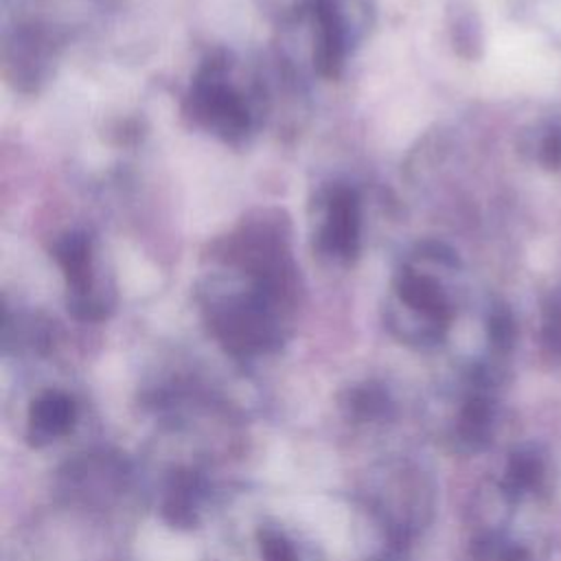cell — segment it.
Returning <instances> with one entry per match:
<instances>
[{"label":"cell","instance_id":"cell-8","mask_svg":"<svg viewBox=\"0 0 561 561\" xmlns=\"http://www.w3.org/2000/svg\"><path fill=\"white\" fill-rule=\"evenodd\" d=\"M75 419V401L59 390H48L39 394L28 410V438L35 445L50 443L64 436L72 427Z\"/></svg>","mask_w":561,"mask_h":561},{"label":"cell","instance_id":"cell-6","mask_svg":"<svg viewBox=\"0 0 561 561\" xmlns=\"http://www.w3.org/2000/svg\"><path fill=\"white\" fill-rule=\"evenodd\" d=\"M57 42L53 31L35 15H4L2 72L20 92H35L53 72Z\"/></svg>","mask_w":561,"mask_h":561},{"label":"cell","instance_id":"cell-12","mask_svg":"<svg viewBox=\"0 0 561 561\" xmlns=\"http://www.w3.org/2000/svg\"><path fill=\"white\" fill-rule=\"evenodd\" d=\"M489 333H491V340L495 346L500 348H508L515 340V324H513V318L506 309H497L493 316H491V322H489Z\"/></svg>","mask_w":561,"mask_h":561},{"label":"cell","instance_id":"cell-4","mask_svg":"<svg viewBox=\"0 0 561 561\" xmlns=\"http://www.w3.org/2000/svg\"><path fill=\"white\" fill-rule=\"evenodd\" d=\"M309 33V59L316 75L337 79L368 26L362 0H302L294 13Z\"/></svg>","mask_w":561,"mask_h":561},{"label":"cell","instance_id":"cell-5","mask_svg":"<svg viewBox=\"0 0 561 561\" xmlns=\"http://www.w3.org/2000/svg\"><path fill=\"white\" fill-rule=\"evenodd\" d=\"M53 259L66 283L68 311L85 322H99L114 309V285L99 259V245L85 230H66L53 243Z\"/></svg>","mask_w":561,"mask_h":561},{"label":"cell","instance_id":"cell-10","mask_svg":"<svg viewBox=\"0 0 561 561\" xmlns=\"http://www.w3.org/2000/svg\"><path fill=\"white\" fill-rule=\"evenodd\" d=\"M543 473V465L541 458L535 451H517L511 458V467H508V476L511 482L519 489H530L539 482Z\"/></svg>","mask_w":561,"mask_h":561},{"label":"cell","instance_id":"cell-11","mask_svg":"<svg viewBox=\"0 0 561 561\" xmlns=\"http://www.w3.org/2000/svg\"><path fill=\"white\" fill-rule=\"evenodd\" d=\"M263 561H300L294 546L278 533L265 530L261 537Z\"/></svg>","mask_w":561,"mask_h":561},{"label":"cell","instance_id":"cell-7","mask_svg":"<svg viewBox=\"0 0 561 561\" xmlns=\"http://www.w3.org/2000/svg\"><path fill=\"white\" fill-rule=\"evenodd\" d=\"M313 215V250L329 263L351 265L362 250V197L348 184H331L318 193Z\"/></svg>","mask_w":561,"mask_h":561},{"label":"cell","instance_id":"cell-2","mask_svg":"<svg viewBox=\"0 0 561 561\" xmlns=\"http://www.w3.org/2000/svg\"><path fill=\"white\" fill-rule=\"evenodd\" d=\"M451 248L425 241L410 252L392 276L386 298V324L405 344H434L451 322V300L440 272L458 270Z\"/></svg>","mask_w":561,"mask_h":561},{"label":"cell","instance_id":"cell-3","mask_svg":"<svg viewBox=\"0 0 561 561\" xmlns=\"http://www.w3.org/2000/svg\"><path fill=\"white\" fill-rule=\"evenodd\" d=\"M184 110L188 118L228 145H241L256 129L254 96L237 81L234 59L215 50L197 66Z\"/></svg>","mask_w":561,"mask_h":561},{"label":"cell","instance_id":"cell-13","mask_svg":"<svg viewBox=\"0 0 561 561\" xmlns=\"http://www.w3.org/2000/svg\"><path fill=\"white\" fill-rule=\"evenodd\" d=\"M539 158L548 169H561V125L550 127L543 136Z\"/></svg>","mask_w":561,"mask_h":561},{"label":"cell","instance_id":"cell-1","mask_svg":"<svg viewBox=\"0 0 561 561\" xmlns=\"http://www.w3.org/2000/svg\"><path fill=\"white\" fill-rule=\"evenodd\" d=\"M197 298L228 353L254 357L278 348L298 300L287 219L278 210H259L219 237L206 254Z\"/></svg>","mask_w":561,"mask_h":561},{"label":"cell","instance_id":"cell-9","mask_svg":"<svg viewBox=\"0 0 561 561\" xmlns=\"http://www.w3.org/2000/svg\"><path fill=\"white\" fill-rule=\"evenodd\" d=\"M460 432L471 445H482L491 434V410L484 399H471L462 410Z\"/></svg>","mask_w":561,"mask_h":561},{"label":"cell","instance_id":"cell-14","mask_svg":"<svg viewBox=\"0 0 561 561\" xmlns=\"http://www.w3.org/2000/svg\"><path fill=\"white\" fill-rule=\"evenodd\" d=\"M497 561H528V557H526V552L522 548H513V550L502 552Z\"/></svg>","mask_w":561,"mask_h":561}]
</instances>
